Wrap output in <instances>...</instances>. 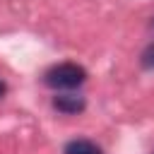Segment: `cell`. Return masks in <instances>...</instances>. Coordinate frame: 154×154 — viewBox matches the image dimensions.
<instances>
[{
    "label": "cell",
    "instance_id": "3957f363",
    "mask_svg": "<svg viewBox=\"0 0 154 154\" xmlns=\"http://www.w3.org/2000/svg\"><path fill=\"white\" fill-rule=\"evenodd\" d=\"M63 154H103V152H101L99 144H94L89 140H72V142L65 144Z\"/></svg>",
    "mask_w": 154,
    "mask_h": 154
},
{
    "label": "cell",
    "instance_id": "7a4b0ae2",
    "mask_svg": "<svg viewBox=\"0 0 154 154\" xmlns=\"http://www.w3.org/2000/svg\"><path fill=\"white\" fill-rule=\"evenodd\" d=\"M53 108L65 113V116H75V113L84 111V99L75 96V94H60V96L53 99Z\"/></svg>",
    "mask_w": 154,
    "mask_h": 154
},
{
    "label": "cell",
    "instance_id": "5b68a950",
    "mask_svg": "<svg viewBox=\"0 0 154 154\" xmlns=\"http://www.w3.org/2000/svg\"><path fill=\"white\" fill-rule=\"evenodd\" d=\"M5 91H7V87H5V82H2V79H0V99H2V96H5Z\"/></svg>",
    "mask_w": 154,
    "mask_h": 154
},
{
    "label": "cell",
    "instance_id": "277c9868",
    "mask_svg": "<svg viewBox=\"0 0 154 154\" xmlns=\"http://www.w3.org/2000/svg\"><path fill=\"white\" fill-rule=\"evenodd\" d=\"M142 65L149 67V70H154V43L144 48V53H142Z\"/></svg>",
    "mask_w": 154,
    "mask_h": 154
},
{
    "label": "cell",
    "instance_id": "6da1fadb",
    "mask_svg": "<svg viewBox=\"0 0 154 154\" xmlns=\"http://www.w3.org/2000/svg\"><path fill=\"white\" fill-rule=\"evenodd\" d=\"M87 79V70L77 63H60V65H53L46 75H43V82L46 87L51 89H75L79 84H84Z\"/></svg>",
    "mask_w": 154,
    "mask_h": 154
}]
</instances>
